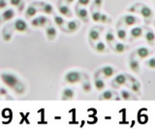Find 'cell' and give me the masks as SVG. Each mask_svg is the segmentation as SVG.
Here are the masks:
<instances>
[{
    "label": "cell",
    "mask_w": 155,
    "mask_h": 129,
    "mask_svg": "<svg viewBox=\"0 0 155 129\" xmlns=\"http://www.w3.org/2000/svg\"><path fill=\"white\" fill-rule=\"evenodd\" d=\"M1 80L4 84H6L7 87L12 88L17 94H22L24 92V85L23 84L18 80V78L16 75L11 73H2L1 74Z\"/></svg>",
    "instance_id": "cell-1"
},
{
    "label": "cell",
    "mask_w": 155,
    "mask_h": 129,
    "mask_svg": "<svg viewBox=\"0 0 155 129\" xmlns=\"http://www.w3.org/2000/svg\"><path fill=\"white\" fill-rule=\"evenodd\" d=\"M127 11L130 13H139L140 15L144 18V21L147 25L150 23V22L152 21V18L154 17L152 9L147 6L143 3H136L133 6L129 7L127 9Z\"/></svg>",
    "instance_id": "cell-2"
},
{
    "label": "cell",
    "mask_w": 155,
    "mask_h": 129,
    "mask_svg": "<svg viewBox=\"0 0 155 129\" xmlns=\"http://www.w3.org/2000/svg\"><path fill=\"white\" fill-rule=\"evenodd\" d=\"M140 22H142V20H140L139 17L131 15V14H127V15H124L123 17H121L120 21L118 22V25L130 27V26L138 25Z\"/></svg>",
    "instance_id": "cell-3"
},
{
    "label": "cell",
    "mask_w": 155,
    "mask_h": 129,
    "mask_svg": "<svg viewBox=\"0 0 155 129\" xmlns=\"http://www.w3.org/2000/svg\"><path fill=\"white\" fill-rule=\"evenodd\" d=\"M85 76L86 75L80 72V71L73 70V71H69V72L66 73L64 80H65V82L68 84H77L79 82H81L82 78L85 77Z\"/></svg>",
    "instance_id": "cell-4"
},
{
    "label": "cell",
    "mask_w": 155,
    "mask_h": 129,
    "mask_svg": "<svg viewBox=\"0 0 155 129\" xmlns=\"http://www.w3.org/2000/svg\"><path fill=\"white\" fill-rule=\"evenodd\" d=\"M117 70L115 68H114L113 66L110 65H106L104 67L100 68L98 71H96V74H95V78L96 77H99L100 75H102L105 79H110L113 77L114 75L116 74Z\"/></svg>",
    "instance_id": "cell-5"
},
{
    "label": "cell",
    "mask_w": 155,
    "mask_h": 129,
    "mask_svg": "<svg viewBox=\"0 0 155 129\" xmlns=\"http://www.w3.org/2000/svg\"><path fill=\"white\" fill-rule=\"evenodd\" d=\"M128 83V79H127V74H118L116 75L114 79L111 82V87L114 89H117L120 87H123L126 85Z\"/></svg>",
    "instance_id": "cell-6"
},
{
    "label": "cell",
    "mask_w": 155,
    "mask_h": 129,
    "mask_svg": "<svg viewBox=\"0 0 155 129\" xmlns=\"http://www.w3.org/2000/svg\"><path fill=\"white\" fill-rule=\"evenodd\" d=\"M103 30V27H92L88 32V39L89 42L91 43H95L98 40H100L101 37V32Z\"/></svg>",
    "instance_id": "cell-7"
},
{
    "label": "cell",
    "mask_w": 155,
    "mask_h": 129,
    "mask_svg": "<svg viewBox=\"0 0 155 129\" xmlns=\"http://www.w3.org/2000/svg\"><path fill=\"white\" fill-rule=\"evenodd\" d=\"M143 35V27L142 26H135L132 29L130 30V38H129V42H133L135 40L139 39Z\"/></svg>",
    "instance_id": "cell-8"
},
{
    "label": "cell",
    "mask_w": 155,
    "mask_h": 129,
    "mask_svg": "<svg viewBox=\"0 0 155 129\" xmlns=\"http://www.w3.org/2000/svg\"><path fill=\"white\" fill-rule=\"evenodd\" d=\"M13 26H14V29L18 31V32H27V31H29L28 25L26 23L25 21L21 20V18H17V20L14 22Z\"/></svg>",
    "instance_id": "cell-9"
},
{
    "label": "cell",
    "mask_w": 155,
    "mask_h": 129,
    "mask_svg": "<svg viewBox=\"0 0 155 129\" xmlns=\"http://www.w3.org/2000/svg\"><path fill=\"white\" fill-rule=\"evenodd\" d=\"M135 54L137 55V56L140 57V59H145L151 55L152 51H150V49H148L147 47H140L136 50Z\"/></svg>",
    "instance_id": "cell-10"
},
{
    "label": "cell",
    "mask_w": 155,
    "mask_h": 129,
    "mask_svg": "<svg viewBox=\"0 0 155 129\" xmlns=\"http://www.w3.org/2000/svg\"><path fill=\"white\" fill-rule=\"evenodd\" d=\"M111 50H114V52L116 54H123V52L127 51L130 47L128 45H125L124 43H121V42H114V45L111 46L110 48Z\"/></svg>",
    "instance_id": "cell-11"
},
{
    "label": "cell",
    "mask_w": 155,
    "mask_h": 129,
    "mask_svg": "<svg viewBox=\"0 0 155 129\" xmlns=\"http://www.w3.org/2000/svg\"><path fill=\"white\" fill-rule=\"evenodd\" d=\"M129 68L133 73H140V61L134 56V55H131L129 59Z\"/></svg>",
    "instance_id": "cell-12"
},
{
    "label": "cell",
    "mask_w": 155,
    "mask_h": 129,
    "mask_svg": "<svg viewBox=\"0 0 155 129\" xmlns=\"http://www.w3.org/2000/svg\"><path fill=\"white\" fill-rule=\"evenodd\" d=\"M144 39L147 42V44L150 47H153L155 45V32L150 29V28H145V32L143 33Z\"/></svg>",
    "instance_id": "cell-13"
},
{
    "label": "cell",
    "mask_w": 155,
    "mask_h": 129,
    "mask_svg": "<svg viewBox=\"0 0 155 129\" xmlns=\"http://www.w3.org/2000/svg\"><path fill=\"white\" fill-rule=\"evenodd\" d=\"M76 13H77V16L79 17V18L82 22H88L89 21V15H88V12L85 8H79V7H76Z\"/></svg>",
    "instance_id": "cell-14"
},
{
    "label": "cell",
    "mask_w": 155,
    "mask_h": 129,
    "mask_svg": "<svg viewBox=\"0 0 155 129\" xmlns=\"http://www.w3.org/2000/svg\"><path fill=\"white\" fill-rule=\"evenodd\" d=\"M65 25H66V29H64V31L73 33V32H76L80 28V22L79 21H70V22H66Z\"/></svg>",
    "instance_id": "cell-15"
},
{
    "label": "cell",
    "mask_w": 155,
    "mask_h": 129,
    "mask_svg": "<svg viewBox=\"0 0 155 129\" xmlns=\"http://www.w3.org/2000/svg\"><path fill=\"white\" fill-rule=\"evenodd\" d=\"M16 13H15V10L12 8H6L4 9V11L2 12V15H1V18L2 21L4 22H8V21H11L12 18L15 17Z\"/></svg>",
    "instance_id": "cell-16"
},
{
    "label": "cell",
    "mask_w": 155,
    "mask_h": 129,
    "mask_svg": "<svg viewBox=\"0 0 155 129\" xmlns=\"http://www.w3.org/2000/svg\"><path fill=\"white\" fill-rule=\"evenodd\" d=\"M58 12H59L62 16L67 17V18H72V12L71 9L65 4H58Z\"/></svg>",
    "instance_id": "cell-17"
},
{
    "label": "cell",
    "mask_w": 155,
    "mask_h": 129,
    "mask_svg": "<svg viewBox=\"0 0 155 129\" xmlns=\"http://www.w3.org/2000/svg\"><path fill=\"white\" fill-rule=\"evenodd\" d=\"M46 33H47V36H48V39L50 41H53L54 40V38L56 37V34H57V31L54 28V26H52L51 23H50L47 28H46Z\"/></svg>",
    "instance_id": "cell-18"
},
{
    "label": "cell",
    "mask_w": 155,
    "mask_h": 129,
    "mask_svg": "<svg viewBox=\"0 0 155 129\" xmlns=\"http://www.w3.org/2000/svg\"><path fill=\"white\" fill-rule=\"evenodd\" d=\"M120 96H121V99L125 100V101H130V100H137L138 98L135 97V95L129 91L127 89H121L120 91Z\"/></svg>",
    "instance_id": "cell-19"
},
{
    "label": "cell",
    "mask_w": 155,
    "mask_h": 129,
    "mask_svg": "<svg viewBox=\"0 0 155 129\" xmlns=\"http://www.w3.org/2000/svg\"><path fill=\"white\" fill-rule=\"evenodd\" d=\"M126 87H128L134 93L137 95H140V88H142V84L139 82V81H136V82L130 83V84H126Z\"/></svg>",
    "instance_id": "cell-20"
},
{
    "label": "cell",
    "mask_w": 155,
    "mask_h": 129,
    "mask_svg": "<svg viewBox=\"0 0 155 129\" xmlns=\"http://www.w3.org/2000/svg\"><path fill=\"white\" fill-rule=\"evenodd\" d=\"M75 96V91L72 88H64L62 92V100H71Z\"/></svg>",
    "instance_id": "cell-21"
},
{
    "label": "cell",
    "mask_w": 155,
    "mask_h": 129,
    "mask_svg": "<svg viewBox=\"0 0 155 129\" xmlns=\"http://www.w3.org/2000/svg\"><path fill=\"white\" fill-rule=\"evenodd\" d=\"M94 49L97 52H100V54H105V52H108V49L105 45V43L101 40H98L97 42H95V46H94Z\"/></svg>",
    "instance_id": "cell-22"
},
{
    "label": "cell",
    "mask_w": 155,
    "mask_h": 129,
    "mask_svg": "<svg viewBox=\"0 0 155 129\" xmlns=\"http://www.w3.org/2000/svg\"><path fill=\"white\" fill-rule=\"evenodd\" d=\"M115 92H114L113 90H105V91L100 95L99 99L100 100H113V99H115L114 96H116Z\"/></svg>",
    "instance_id": "cell-23"
},
{
    "label": "cell",
    "mask_w": 155,
    "mask_h": 129,
    "mask_svg": "<svg viewBox=\"0 0 155 129\" xmlns=\"http://www.w3.org/2000/svg\"><path fill=\"white\" fill-rule=\"evenodd\" d=\"M38 5L41 6V11L44 12L47 15H51L53 14V7L51 5V4L48 3H43V2H37Z\"/></svg>",
    "instance_id": "cell-24"
},
{
    "label": "cell",
    "mask_w": 155,
    "mask_h": 129,
    "mask_svg": "<svg viewBox=\"0 0 155 129\" xmlns=\"http://www.w3.org/2000/svg\"><path fill=\"white\" fill-rule=\"evenodd\" d=\"M94 87L98 91H102V90H104L106 88V83L102 78L96 77L94 80Z\"/></svg>",
    "instance_id": "cell-25"
},
{
    "label": "cell",
    "mask_w": 155,
    "mask_h": 129,
    "mask_svg": "<svg viewBox=\"0 0 155 129\" xmlns=\"http://www.w3.org/2000/svg\"><path fill=\"white\" fill-rule=\"evenodd\" d=\"M116 36L122 42H125L127 40V31L124 29V27L117 26V30H116Z\"/></svg>",
    "instance_id": "cell-26"
},
{
    "label": "cell",
    "mask_w": 155,
    "mask_h": 129,
    "mask_svg": "<svg viewBox=\"0 0 155 129\" xmlns=\"http://www.w3.org/2000/svg\"><path fill=\"white\" fill-rule=\"evenodd\" d=\"M38 12V9L34 6V5H30L27 9H26V12H25V18H27V20H29V18H32L36 16V14Z\"/></svg>",
    "instance_id": "cell-27"
},
{
    "label": "cell",
    "mask_w": 155,
    "mask_h": 129,
    "mask_svg": "<svg viewBox=\"0 0 155 129\" xmlns=\"http://www.w3.org/2000/svg\"><path fill=\"white\" fill-rule=\"evenodd\" d=\"M9 3L11 4L12 6L17 7L19 12H21L24 8V1L23 0H9Z\"/></svg>",
    "instance_id": "cell-28"
},
{
    "label": "cell",
    "mask_w": 155,
    "mask_h": 129,
    "mask_svg": "<svg viewBox=\"0 0 155 129\" xmlns=\"http://www.w3.org/2000/svg\"><path fill=\"white\" fill-rule=\"evenodd\" d=\"M105 40L110 45V47L111 48V46H113L114 43L115 42V36L114 34V32L113 31H108V32H107L106 35H105Z\"/></svg>",
    "instance_id": "cell-29"
},
{
    "label": "cell",
    "mask_w": 155,
    "mask_h": 129,
    "mask_svg": "<svg viewBox=\"0 0 155 129\" xmlns=\"http://www.w3.org/2000/svg\"><path fill=\"white\" fill-rule=\"evenodd\" d=\"M81 88H82V90H84V92H89V91H91L92 85H91L90 82H89L87 78H85V80L84 81V82H82V84H81Z\"/></svg>",
    "instance_id": "cell-30"
},
{
    "label": "cell",
    "mask_w": 155,
    "mask_h": 129,
    "mask_svg": "<svg viewBox=\"0 0 155 129\" xmlns=\"http://www.w3.org/2000/svg\"><path fill=\"white\" fill-rule=\"evenodd\" d=\"M100 17H101V12L100 10H92L91 12V18L92 21L95 22H100Z\"/></svg>",
    "instance_id": "cell-31"
},
{
    "label": "cell",
    "mask_w": 155,
    "mask_h": 129,
    "mask_svg": "<svg viewBox=\"0 0 155 129\" xmlns=\"http://www.w3.org/2000/svg\"><path fill=\"white\" fill-rule=\"evenodd\" d=\"M54 22L56 23V25L59 26V27H63L66 23L64 18L60 16H57V15H54Z\"/></svg>",
    "instance_id": "cell-32"
},
{
    "label": "cell",
    "mask_w": 155,
    "mask_h": 129,
    "mask_svg": "<svg viewBox=\"0 0 155 129\" xmlns=\"http://www.w3.org/2000/svg\"><path fill=\"white\" fill-rule=\"evenodd\" d=\"M144 64L147 67L150 68V69H155V56H152L148 58L147 60H145Z\"/></svg>",
    "instance_id": "cell-33"
},
{
    "label": "cell",
    "mask_w": 155,
    "mask_h": 129,
    "mask_svg": "<svg viewBox=\"0 0 155 129\" xmlns=\"http://www.w3.org/2000/svg\"><path fill=\"white\" fill-rule=\"evenodd\" d=\"M100 22H102V23H110L111 22V18L108 15H106V14L101 13Z\"/></svg>",
    "instance_id": "cell-34"
},
{
    "label": "cell",
    "mask_w": 155,
    "mask_h": 129,
    "mask_svg": "<svg viewBox=\"0 0 155 129\" xmlns=\"http://www.w3.org/2000/svg\"><path fill=\"white\" fill-rule=\"evenodd\" d=\"M38 20H39V25H40V27H44V26H46L47 23L50 22H48V18L44 17V16H40V17H38Z\"/></svg>",
    "instance_id": "cell-35"
},
{
    "label": "cell",
    "mask_w": 155,
    "mask_h": 129,
    "mask_svg": "<svg viewBox=\"0 0 155 129\" xmlns=\"http://www.w3.org/2000/svg\"><path fill=\"white\" fill-rule=\"evenodd\" d=\"M102 4H103V0H94L93 1V4H92V7L91 9H94L95 7L97 8L96 10H100V8L102 6Z\"/></svg>",
    "instance_id": "cell-36"
},
{
    "label": "cell",
    "mask_w": 155,
    "mask_h": 129,
    "mask_svg": "<svg viewBox=\"0 0 155 129\" xmlns=\"http://www.w3.org/2000/svg\"><path fill=\"white\" fill-rule=\"evenodd\" d=\"M91 0H78V6H87Z\"/></svg>",
    "instance_id": "cell-37"
},
{
    "label": "cell",
    "mask_w": 155,
    "mask_h": 129,
    "mask_svg": "<svg viewBox=\"0 0 155 129\" xmlns=\"http://www.w3.org/2000/svg\"><path fill=\"white\" fill-rule=\"evenodd\" d=\"M8 6L7 0H0V10H4Z\"/></svg>",
    "instance_id": "cell-38"
},
{
    "label": "cell",
    "mask_w": 155,
    "mask_h": 129,
    "mask_svg": "<svg viewBox=\"0 0 155 129\" xmlns=\"http://www.w3.org/2000/svg\"><path fill=\"white\" fill-rule=\"evenodd\" d=\"M31 25L34 27H40L39 25V20H38V17L37 18H34L33 20L31 21Z\"/></svg>",
    "instance_id": "cell-39"
},
{
    "label": "cell",
    "mask_w": 155,
    "mask_h": 129,
    "mask_svg": "<svg viewBox=\"0 0 155 129\" xmlns=\"http://www.w3.org/2000/svg\"><path fill=\"white\" fill-rule=\"evenodd\" d=\"M0 94H2V95H5V94H7V91H6V89L3 88H0Z\"/></svg>",
    "instance_id": "cell-40"
},
{
    "label": "cell",
    "mask_w": 155,
    "mask_h": 129,
    "mask_svg": "<svg viewBox=\"0 0 155 129\" xmlns=\"http://www.w3.org/2000/svg\"><path fill=\"white\" fill-rule=\"evenodd\" d=\"M65 1V3H67V4H72L73 2L75 1V0H64Z\"/></svg>",
    "instance_id": "cell-41"
},
{
    "label": "cell",
    "mask_w": 155,
    "mask_h": 129,
    "mask_svg": "<svg viewBox=\"0 0 155 129\" xmlns=\"http://www.w3.org/2000/svg\"><path fill=\"white\" fill-rule=\"evenodd\" d=\"M153 26H154V27H155V20H154V21H153Z\"/></svg>",
    "instance_id": "cell-42"
},
{
    "label": "cell",
    "mask_w": 155,
    "mask_h": 129,
    "mask_svg": "<svg viewBox=\"0 0 155 129\" xmlns=\"http://www.w3.org/2000/svg\"><path fill=\"white\" fill-rule=\"evenodd\" d=\"M2 22V18H0V22Z\"/></svg>",
    "instance_id": "cell-43"
}]
</instances>
